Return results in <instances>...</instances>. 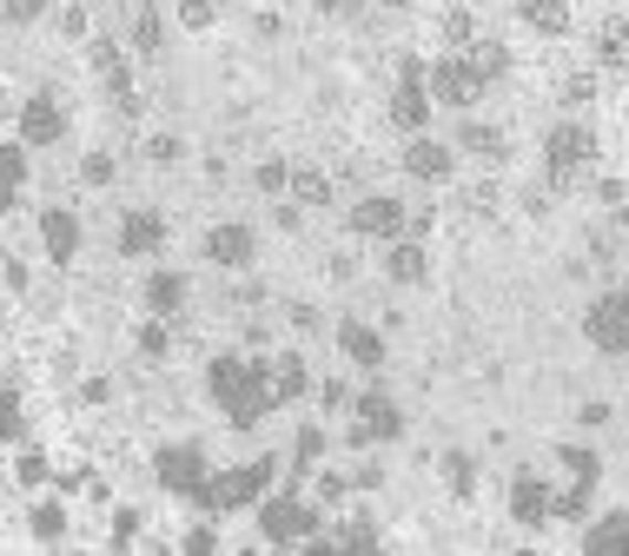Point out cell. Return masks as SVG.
I'll list each match as a JSON object with an SVG mask.
<instances>
[{
	"mask_svg": "<svg viewBox=\"0 0 629 556\" xmlns=\"http://www.w3.org/2000/svg\"><path fill=\"white\" fill-rule=\"evenodd\" d=\"M371 7H405V0H371Z\"/></svg>",
	"mask_w": 629,
	"mask_h": 556,
	"instance_id": "49",
	"label": "cell"
},
{
	"mask_svg": "<svg viewBox=\"0 0 629 556\" xmlns=\"http://www.w3.org/2000/svg\"><path fill=\"white\" fill-rule=\"evenodd\" d=\"M179 305H186V279H179V272H153V279H146V312H153V318H172Z\"/></svg>",
	"mask_w": 629,
	"mask_h": 556,
	"instance_id": "20",
	"label": "cell"
},
{
	"mask_svg": "<svg viewBox=\"0 0 629 556\" xmlns=\"http://www.w3.org/2000/svg\"><path fill=\"white\" fill-rule=\"evenodd\" d=\"M590 93H597V80H590V73H570V80H564V106H584Z\"/></svg>",
	"mask_w": 629,
	"mask_h": 556,
	"instance_id": "39",
	"label": "cell"
},
{
	"mask_svg": "<svg viewBox=\"0 0 629 556\" xmlns=\"http://www.w3.org/2000/svg\"><path fill=\"white\" fill-rule=\"evenodd\" d=\"M159 40H166V27H159V7H139V20H133V46H139V53H153Z\"/></svg>",
	"mask_w": 629,
	"mask_h": 556,
	"instance_id": "32",
	"label": "cell"
},
{
	"mask_svg": "<svg viewBox=\"0 0 629 556\" xmlns=\"http://www.w3.org/2000/svg\"><path fill=\"white\" fill-rule=\"evenodd\" d=\"M139 352H146V358H166V325H159V318L139 332Z\"/></svg>",
	"mask_w": 629,
	"mask_h": 556,
	"instance_id": "41",
	"label": "cell"
},
{
	"mask_svg": "<svg viewBox=\"0 0 629 556\" xmlns=\"http://www.w3.org/2000/svg\"><path fill=\"white\" fill-rule=\"evenodd\" d=\"M186 27L206 33V27H212V0H186Z\"/></svg>",
	"mask_w": 629,
	"mask_h": 556,
	"instance_id": "43",
	"label": "cell"
},
{
	"mask_svg": "<svg viewBox=\"0 0 629 556\" xmlns=\"http://www.w3.org/2000/svg\"><path fill=\"white\" fill-rule=\"evenodd\" d=\"M20 179H27V159H20V146H0V212L13 206V192H20Z\"/></svg>",
	"mask_w": 629,
	"mask_h": 556,
	"instance_id": "30",
	"label": "cell"
},
{
	"mask_svg": "<svg viewBox=\"0 0 629 556\" xmlns=\"http://www.w3.org/2000/svg\"><path fill=\"white\" fill-rule=\"evenodd\" d=\"M146 153H153V159H159V166H166V159H179V139H172V133H159V139H153V146H146Z\"/></svg>",
	"mask_w": 629,
	"mask_h": 556,
	"instance_id": "45",
	"label": "cell"
},
{
	"mask_svg": "<svg viewBox=\"0 0 629 556\" xmlns=\"http://www.w3.org/2000/svg\"><path fill=\"white\" fill-rule=\"evenodd\" d=\"M338 352H345L352 365H365V371H378V365H385V338H378L371 325H358V318H345V325H338Z\"/></svg>",
	"mask_w": 629,
	"mask_h": 556,
	"instance_id": "18",
	"label": "cell"
},
{
	"mask_svg": "<svg viewBox=\"0 0 629 556\" xmlns=\"http://www.w3.org/2000/svg\"><path fill=\"white\" fill-rule=\"evenodd\" d=\"M405 225H411V212H405L398 199H385V192L352 206V232H358V239H405Z\"/></svg>",
	"mask_w": 629,
	"mask_h": 556,
	"instance_id": "9",
	"label": "cell"
},
{
	"mask_svg": "<svg viewBox=\"0 0 629 556\" xmlns=\"http://www.w3.org/2000/svg\"><path fill=\"white\" fill-rule=\"evenodd\" d=\"M27 524H33V537H66V511L60 504H33Z\"/></svg>",
	"mask_w": 629,
	"mask_h": 556,
	"instance_id": "34",
	"label": "cell"
},
{
	"mask_svg": "<svg viewBox=\"0 0 629 556\" xmlns=\"http://www.w3.org/2000/svg\"><path fill=\"white\" fill-rule=\"evenodd\" d=\"M590 504H597V484H570V491H557V517H564V524H584Z\"/></svg>",
	"mask_w": 629,
	"mask_h": 556,
	"instance_id": "29",
	"label": "cell"
},
{
	"mask_svg": "<svg viewBox=\"0 0 629 556\" xmlns=\"http://www.w3.org/2000/svg\"><path fill=\"white\" fill-rule=\"evenodd\" d=\"M385 272H391V285H418V279H424V245L398 239V245H391V259H385Z\"/></svg>",
	"mask_w": 629,
	"mask_h": 556,
	"instance_id": "23",
	"label": "cell"
},
{
	"mask_svg": "<svg viewBox=\"0 0 629 556\" xmlns=\"http://www.w3.org/2000/svg\"><path fill=\"white\" fill-rule=\"evenodd\" d=\"M391 438H405V411H398L385 391H365V398H358V424H352V444L365 451V444H391Z\"/></svg>",
	"mask_w": 629,
	"mask_h": 556,
	"instance_id": "8",
	"label": "cell"
},
{
	"mask_svg": "<svg viewBox=\"0 0 629 556\" xmlns=\"http://www.w3.org/2000/svg\"><path fill=\"white\" fill-rule=\"evenodd\" d=\"M318 405H325V411H345V405H352V391H345V385H325V391H318Z\"/></svg>",
	"mask_w": 629,
	"mask_h": 556,
	"instance_id": "46",
	"label": "cell"
},
{
	"mask_svg": "<svg viewBox=\"0 0 629 556\" xmlns=\"http://www.w3.org/2000/svg\"><path fill=\"white\" fill-rule=\"evenodd\" d=\"M444 484H451L458 497H471V491H478V464H471L464 451H444Z\"/></svg>",
	"mask_w": 629,
	"mask_h": 556,
	"instance_id": "31",
	"label": "cell"
},
{
	"mask_svg": "<svg viewBox=\"0 0 629 556\" xmlns=\"http://www.w3.org/2000/svg\"><path fill=\"white\" fill-rule=\"evenodd\" d=\"M159 245H166V219H159V212L139 206V212L119 219V252H126V259H146V252H159Z\"/></svg>",
	"mask_w": 629,
	"mask_h": 556,
	"instance_id": "16",
	"label": "cell"
},
{
	"mask_svg": "<svg viewBox=\"0 0 629 556\" xmlns=\"http://www.w3.org/2000/svg\"><path fill=\"white\" fill-rule=\"evenodd\" d=\"M60 133H66V113H60L46 93H33V99L20 106V139H27V146H53Z\"/></svg>",
	"mask_w": 629,
	"mask_h": 556,
	"instance_id": "15",
	"label": "cell"
},
{
	"mask_svg": "<svg viewBox=\"0 0 629 556\" xmlns=\"http://www.w3.org/2000/svg\"><path fill=\"white\" fill-rule=\"evenodd\" d=\"M272 478H279V464H272V458H259V464H239V471H206V484H199V504H206V511H219V517H232V511H252V504L272 491Z\"/></svg>",
	"mask_w": 629,
	"mask_h": 556,
	"instance_id": "1",
	"label": "cell"
},
{
	"mask_svg": "<svg viewBox=\"0 0 629 556\" xmlns=\"http://www.w3.org/2000/svg\"><path fill=\"white\" fill-rule=\"evenodd\" d=\"M312 7H358V0H312Z\"/></svg>",
	"mask_w": 629,
	"mask_h": 556,
	"instance_id": "48",
	"label": "cell"
},
{
	"mask_svg": "<svg viewBox=\"0 0 629 556\" xmlns=\"http://www.w3.org/2000/svg\"><path fill=\"white\" fill-rule=\"evenodd\" d=\"M424 86H431V99L464 106V113H471V106H478V93H484V80L471 73V60H464V53H444V60L424 73Z\"/></svg>",
	"mask_w": 629,
	"mask_h": 556,
	"instance_id": "5",
	"label": "cell"
},
{
	"mask_svg": "<svg viewBox=\"0 0 629 556\" xmlns=\"http://www.w3.org/2000/svg\"><path fill=\"white\" fill-rule=\"evenodd\" d=\"M458 146H464V153H478V159H504V133H497V126H478V119H464Z\"/></svg>",
	"mask_w": 629,
	"mask_h": 556,
	"instance_id": "26",
	"label": "cell"
},
{
	"mask_svg": "<svg viewBox=\"0 0 629 556\" xmlns=\"http://www.w3.org/2000/svg\"><path fill=\"white\" fill-rule=\"evenodd\" d=\"M80 172H86V186H106V179H113V159H106V153H86Z\"/></svg>",
	"mask_w": 629,
	"mask_h": 556,
	"instance_id": "40",
	"label": "cell"
},
{
	"mask_svg": "<svg viewBox=\"0 0 629 556\" xmlns=\"http://www.w3.org/2000/svg\"><path fill=\"white\" fill-rule=\"evenodd\" d=\"M451 166H458V153H451L444 139H424V133H411V146H405V172H411V179H431V186H444V179H451Z\"/></svg>",
	"mask_w": 629,
	"mask_h": 556,
	"instance_id": "13",
	"label": "cell"
},
{
	"mask_svg": "<svg viewBox=\"0 0 629 556\" xmlns=\"http://www.w3.org/2000/svg\"><path fill=\"white\" fill-rule=\"evenodd\" d=\"M424 73H431V66H418V60L398 66V93H391L398 133H424V119H431V86H424Z\"/></svg>",
	"mask_w": 629,
	"mask_h": 556,
	"instance_id": "6",
	"label": "cell"
},
{
	"mask_svg": "<svg viewBox=\"0 0 629 556\" xmlns=\"http://www.w3.org/2000/svg\"><path fill=\"white\" fill-rule=\"evenodd\" d=\"M511 517H517L524 531L551 524V517H557V491H551L537 471H517V484H511Z\"/></svg>",
	"mask_w": 629,
	"mask_h": 556,
	"instance_id": "10",
	"label": "cell"
},
{
	"mask_svg": "<svg viewBox=\"0 0 629 556\" xmlns=\"http://www.w3.org/2000/svg\"><path fill=\"white\" fill-rule=\"evenodd\" d=\"M252 252H259L252 225H212V232H206V259H212V265H226V272L252 265Z\"/></svg>",
	"mask_w": 629,
	"mask_h": 556,
	"instance_id": "14",
	"label": "cell"
},
{
	"mask_svg": "<svg viewBox=\"0 0 629 556\" xmlns=\"http://www.w3.org/2000/svg\"><path fill=\"white\" fill-rule=\"evenodd\" d=\"M93 73L106 80V93H113V106H119V113H139L133 73H126V60H119V46H113V40H93Z\"/></svg>",
	"mask_w": 629,
	"mask_h": 556,
	"instance_id": "12",
	"label": "cell"
},
{
	"mask_svg": "<svg viewBox=\"0 0 629 556\" xmlns=\"http://www.w3.org/2000/svg\"><path fill=\"white\" fill-rule=\"evenodd\" d=\"M590 153H597V133H590V126H577V119L551 126V139H544V166H551V186H577V172L590 166Z\"/></svg>",
	"mask_w": 629,
	"mask_h": 556,
	"instance_id": "2",
	"label": "cell"
},
{
	"mask_svg": "<svg viewBox=\"0 0 629 556\" xmlns=\"http://www.w3.org/2000/svg\"><path fill=\"white\" fill-rule=\"evenodd\" d=\"M133 537H139V517H133V511H119V524H113V544H119V550H126V544H133Z\"/></svg>",
	"mask_w": 629,
	"mask_h": 556,
	"instance_id": "44",
	"label": "cell"
},
{
	"mask_svg": "<svg viewBox=\"0 0 629 556\" xmlns=\"http://www.w3.org/2000/svg\"><path fill=\"white\" fill-rule=\"evenodd\" d=\"M285 186H292V166L285 159H265L259 166V192H285Z\"/></svg>",
	"mask_w": 629,
	"mask_h": 556,
	"instance_id": "35",
	"label": "cell"
},
{
	"mask_svg": "<svg viewBox=\"0 0 629 556\" xmlns=\"http://www.w3.org/2000/svg\"><path fill=\"white\" fill-rule=\"evenodd\" d=\"M292 199H298V206H325V199H332V179L312 172V166H298V172H292Z\"/></svg>",
	"mask_w": 629,
	"mask_h": 556,
	"instance_id": "27",
	"label": "cell"
},
{
	"mask_svg": "<svg viewBox=\"0 0 629 556\" xmlns=\"http://www.w3.org/2000/svg\"><path fill=\"white\" fill-rule=\"evenodd\" d=\"M259 378H265L272 405H298V398H305V385H312V371H305V358H298V352L265 358V365H259Z\"/></svg>",
	"mask_w": 629,
	"mask_h": 556,
	"instance_id": "11",
	"label": "cell"
},
{
	"mask_svg": "<svg viewBox=\"0 0 629 556\" xmlns=\"http://www.w3.org/2000/svg\"><path fill=\"white\" fill-rule=\"evenodd\" d=\"M40 245H46V259H53V265H66V259L80 252V219H73V212H60V206H53V212H40Z\"/></svg>",
	"mask_w": 629,
	"mask_h": 556,
	"instance_id": "17",
	"label": "cell"
},
{
	"mask_svg": "<svg viewBox=\"0 0 629 556\" xmlns=\"http://www.w3.org/2000/svg\"><path fill=\"white\" fill-rule=\"evenodd\" d=\"M458 53L471 60V73H478L484 86H491V80H504V66H511V53H504L497 40H471V46H458Z\"/></svg>",
	"mask_w": 629,
	"mask_h": 556,
	"instance_id": "21",
	"label": "cell"
},
{
	"mask_svg": "<svg viewBox=\"0 0 629 556\" xmlns=\"http://www.w3.org/2000/svg\"><path fill=\"white\" fill-rule=\"evenodd\" d=\"M557 458H564V471H570V484H597V478H604V464H597V451H584V444H564Z\"/></svg>",
	"mask_w": 629,
	"mask_h": 556,
	"instance_id": "28",
	"label": "cell"
},
{
	"mask_svg": "<svg viewBox=\"0 0 629 556\" xmlns=\"http://www.w3.org/2000/svg\"><path fill=\"white\" fill-rule=\"evenodd\" d=\"M444 40H451V46H471V40H478V20H471V13H451V20H444Z\"/></svg>",
	"mask_w": 629,
	"mask_h": 556,
	"instance_id": "38",
	"label": "cell"
},
{
	"mask_svg": "<svg viewBox=\"0 0 629 556\" xmlns=\"http://www.w3.org/2000/svg\"><path fill=\"white\" fill-rule=\"evenodd\" d=\"M318 458H325V431H318V424H305V431H298V444H292V464H298V471H312Z\"/></svg>",
	"mask_w": 629,
	"mask_h": 556,
	"instance_id": "33",
	"label": "cell"
},
{
	"mask_svg": "<svg viewBox=\"0 0 629 556\" xmlns=\"http://www.w3.org/2000/svg\"><path fill=\"white\" fill-rule=\"evenodd\" d=\"M597 60H604L610 73H629V20L623 13H610V20L597 27Z\"/></svg>",
	"mask_w": 629,
	"mask_h": 556,
	"instance_id": "19",
	"label": "cell"
},
{
	"mask_svg": "<svg viewBox=\"0 0 629 556\" xmlns=\"http://www.w3.org/2000/svg\"><path fill=\"white\" fill-rule=\"evenodd\" d=\"M584 338H590L604 358H629V292H604V298L584 312Z\"/></svg>",
	"mask_w": 629,
	"mask_h": 556,
	"instance_id": "4",
	"label": "cell"
},
{
	"mask_svg": "<svg viewBox=\"0 0 629 556\" xmlns=\"http://www.w3.org/2000/svg\"><path fill=\"white\" fill-rule=\"evenodd\" d=\"M259 531H265V544H312L318 537V511L305 504V497H265L259 504Z\"/></svg>",
	"mask_w": 629,
	"mask_h": 556,
	"instance_id": "3",
	"label": "cell"
},
{
	"mask_svg": "<svg viewBox=\"0 0 629 556\" xmlns=\"http://www.w3.org/2000/svg\"><path fill=\"white\" fill-rule=\"evenodd\" d=\"M27 431V418H20V398L13 391H0V438H20Z\"/></svg>",
	"mask_w": 629,
	"mask_h": 556,
	"instance_id": "37",
	"label": "cell"
},
{
	"mask_svg": "<svg viewBox=\"0 0 629 556\" xmlns=\"http://www.w3.org/2000/svg\"><path fill=\"white\" fill-rule=\"evenodd\" d=\"M517 13L537 33H570V0H517Z\"/></svg>",
	"mask_w": 629,
	"mask_h": 556,
	"instance_id": "22",
	"label": "cell"
},
{
	"mask_svg": "<svg viewBox=\"0 0 629 556\" xmlns=\"http://www.w3.org/2000/svg\"><path fill=\"white\" fill-rule=\"evenodd\" d=\"M186 550H192V556H212V550H219V537H212V524H199V531H186Z\"/></svg>",
	"mask_w": 629,
	"mask_h": 556,
	"instance_id": "42",
	"label": "cell"
},
{
	"mask_svg": "<svg viewBox=\"0 0 629 556\" xmlns=\"http://www.w3.org/2000/svg\"><path fill=\"white\" fill-rule=\"evenodd\" d=\"M245 378H252V365H245V358H212V365H206V385H212V398H219V405H226Z\"/></svg>",
	"mask_w": 629,
	"mask_h": 556,
	"instance_id": "24",
	"label": "cell"
},
{
	"mask_svg": "<svg viewBox=\"0 0 629 556\" xmlns=\"http://www.w3.org/2000/svg\"><path fill=\"white\" fill-rule=\"evenodd\" d=\"M153 478H159L172 497H199V484H206V451H199V444H166V451L153 458Z\"/></svg>",
	"mask_w": 629,
	"mask_h": 556,
	"instance_id": "7",
	"label": "cell"
},
{
	"mask_svg": "<svg viewBox=\"0 0 629 556\" xmlns=\"http://www.w3.org/2000/svg\"><path fill=\"white\" fill-rule=\"evenodd\" d=\"M584 550L604 556V550H629V517H597L590 531H584Z\"/></svg>",
	"mask_w": 629,
	"mask_h": 556,
	"instance_id": "25",
	"label": "cell"
},
{
	"mask_svg": "<svg viewBox=\"0 0 629 556\" xmlns=\"http://www.w3.org/2000/svg\"><path fill=\"white\" fill-rule=\"evenodd\" d=\"M13 478H20L27 491H40V484H46V458H40V451H27V458L13 464Z\"/></svg>",
	"mask_w": 629,
	"mask_h": 556,
	"instance_id": "36",
	"label": "cell"
},
{
	"mask_svg": "<svg viewBox=\"0 0 629 556\" xmlns=\"http://www.w3.org/2000/svg\"><path fill=\"white\" fill-rule=\"evenodd\" d=\"M46 0H7V20H40Z\"/></svg>",
	"mask_w": 629,
	"mask_h": 556,
	"instance_id": "47",
	"label": "cell"
}]
</instances>
